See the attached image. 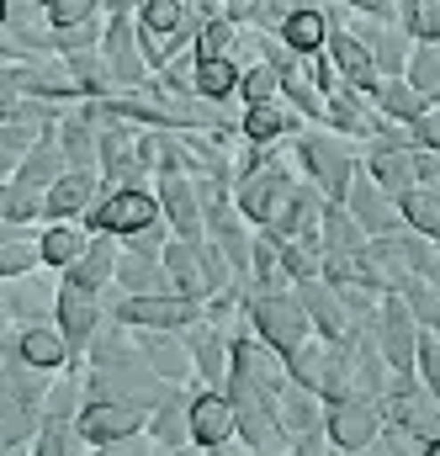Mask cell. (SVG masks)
Listing matches in <instances>:
<instances>
[{
  "instance_id": "obj_42",
  "label": "cell",
  "mask_w": 440,
  "mask_h": 456,
  "mask_svg": "<svg viewBox=\"0 0 440 456\" xmlns=\"http://www.w3.org/2000/svg\"><path fill=\"white\" fill-rule=\"evenodd\" d=\"M233 32H239V21H228V16H213V21H202L197 27V59H228L233 53Z\"/></svg>"
},
{
  "instance_id": "obj_20",
  "label": "cell",
  "mask_w": 440,
  "mask_h": 456,
  "mask_svg": "<svg viewBox=\"0 0 440 456\" xmlns=\"http://www.w3.org/2000/svg\"><path fill=\"white\" fill-rule=\"evenodd\" d=\"M355 276L371 281L377 292H403V281H409L414 271H409V255H403L398 233H393V239H366V249L355 255Z\"/></svg>"
},
{
  "instance_id": "obj_37",
  "label": "cell",
  "mask_w": 440,
  "mask_h": 456,
  "mask_svg": "<svg viewBox=\"0 0 440 456\" xmlns=\"http://www.w3.org/2000/svg\"><path fill=\"white\" fill-rule=\"evenodd\" d=\"M197 96L233 102L239 96V64L233 59H197Z\"/></svg>"
},
{
  "instance_id": "obj_50",
  "label": "cell",
  "mask_w": 440,
  "mask_h": 456,
  "mask_svg": "<svg viewBox=\"0 0 440 456\" xmlns=\"http://www.w3.org/2000/svg\"><path fill=\"white\" fill-rule=\"evenodd\" d=\"M208 456H260V452H249V446H244V441L233 436V441H223V446H213Z\"/></svg>"
},
{
  "instance_id": "obj_49",
  "label": "cell",
  "mask_w": 440,
  "mask_h": 456,
  "mask_svg": "<svg viewBox=\"0 0 440 456\" xmlns=\"http://www.w3.org/2000/svg\"><path fill=\"white\" fill-rule=\"evenodd\" d=\"M414 181L440 197V149H414Z\"/></svg>"
},
{
  "instance_id": "obj_12",
  "label": "cell",
  "mask_w": 440,
  "mask_h": 456,
  "mask_svg": "<svg viewBox=\"0 0 440 456\" xmlns=\"http://www.w3.org/2000/svg\"><path fill=\"white\" fill-rule=\"evenodd\" d=\"M345 213L366 228L371 239H393V233H403V228H409V224H403V213H398V202H393V197H387V191H382L366 170H355V175H350Z\"/></svg>"
},
{
  "instance_id": "obj_13",
  "label": "cell",
  "mask_w": 440,
  "mask_h": 456,
  "mask_svg": "<svg viewBox=\"0 0 440 456\" xmlns=\"http://www.w3.org/2000/svg\"><path fill=\"white\" fill-rule=\"evenodd\" d=\"M102 53H107V64H111L117 91H138V86L154 75L149 59H143V48H138V16H107Z\"/></svg>"
},
{
  "instance_id": "obj_7",
  "label": "cell",
  "mask_w": 440,
  "mask_h": 456,
  "mask_svg": "<svg viewBox=\"0 0 440 456\" xmlns=\"http://www.w3.org/2000/svg\"><path fill=\"white\" fill-rule=\"evenodd\" d=\"M59 287L64 276L53 265H37V271H21V276H0V297L11 308V319H21L27 330L32 324H53L59 314Z\"/></svg>"
},
{
  "instance_id": "obj_59",
  "label": "cell",
  "mask_w": 440,
  "mask_h": 456,
  "mask_svg": "<svg viewBox=\"0 0 440 456\" xmlns=\"http://www.w3.org/2000/svg\"><path fill=\"white\" fill-rule=\"evenodd\" d=\"M436 249H440V239H436Z\"/></svg>"
},
{
  "instance_id": "obj_28",
  "label": "cell",
  "mask_w": 440,
  "mask_h": 456,
  "mask_svg": "<svg viewBox=\"0 0 440 456\" xmlns=\"http://www.w3.org/2000/svg\"><path fill=\"white\" fill-rule=\"evenodd\" d=\"M16 355H21L27 366H37V371H59L75 350H69V340L59 335V324H32V330L16 335Z\"/></svg>"
},
{
  "instance_id": "obj_24",
  "label": "cell",
  "mask_w": 440,
  "mask_h": 456,
  "mask_svg": "<svg viewBox=\"0 0 440 456\" xmlns=\"http://www.w3.org/2000/svg\"><path fill=\"white\" fill-rule=\"evenodd\" d=\"M361 170H366V175H371L393 202H398L403 191H414V186H420V181H414V149H377V143H371V149H366V159H361Z\"/></svg>"
},
{
  "instance_id": "obj_44",
  "label": "cell",
  "mask_w": 440,
  "mask_h": 456,
  "mask_svg": "<svg viewBox=\"0 0 440 456\" xmlns=\"http://www.w3.org/2000/svg\"><path fill=\"white\" fill-rule=\"evenodd\" d=\"M107 37V16H91L80 27H53V53H80V48H96Z\"/></svg>"
},
{
  "instance_id": "obj_8",
  "label": "cell",
  "mask_w": 440,
  "mask_h": 456,
  "mask_svg": "<svg viewBox=\"0 0 440 456\" xmlns=\"http://www.w3.org/2000/svg\"><path fill=\"white\" fill-rule=\"evenodd\" d=\"M287 382H292V371H287V355H281L276 345H265L260 335L233 340V377H228V387H249V393L271 398V393H281ZM228 387H223V393H228Z\"/></svg>"
},
{
  "instance_id": "obj_33",
  "label": "cell",
  "mask_w": 440,
  "mask_h": 456,
  "mask_svg": "<svg viewBox=\"0 0 440 456\" xmlns=\"http://www.w3.org/2000/svg\"><path fill=\"white\" fill-rule=\"evenodd\" d=\"M86 244H91V233H86V228H69V224H48L37 233L43 265H53V271H69V265L86 255Z\"/></svg>"
},
{
  "instance_id": "obj_51",
  "label": "cell",
  "mask_w": 440,
  "mask_h": 456,
  "mask_svg": "<svg viewBox=\"0 0 440 456\" xmlns=\"http://www.w3.org/2000/svg\"><path fill=\"white\" fill-rule=\"evenodd\" d=\"M324 446H330L324 436H319V441H297V446H292L287 456H324Z\"/></svg>"
},
{
  "instance_id": "obj_36",
  "label": "cell",
  "mask_w": 440,
  "mask_h": 456,
  "mask_svg": "<svg viewBox=\"0 0 440 456\" xmlns=\"http://www.w3.org/2000/svg\"><path fill=\"white\" fill-rule=\"evenodd\" d=\"M37 122H27V117H11V122H0V181H11L16 170H21V159H27V149L37 143Z\"/></svg>"
},
{
  "instance_id": "obj_34",
  "label": "cell",
  "mask_w": 440,
  "mask_h": 456,
  "mask_svg": "<svg viewBox=\"0 0 440 456\" xmlns=\"http://www.w3.org/2000/svg\"><path fill=\"white\" fill-rule=\"evenodd\" d=\"M43 197L48 191H37V186H27V181H0V224L5 228H27L32 218H43Z\"/></svg>"
},
{
  "instance_id": "obj_21",
  "label": "cell",
  "mask_w": 440,
  "mask_h": 456,
  "mask_svg": "<svg viewBox=\"0 0 440 456\" xmlns=\"http://www.w3.org/2000/svg\"><path fill=\"white\" fill-rule=\"evenodd\" d=\"M111 287H117L122 297H149V292H170L159 249H138V244H122V249H117V276H111Z\"/></svg>"
},
{
  "instance_id": "obj_29",
  "label": "cell",
  "mask_w": 440,
  "mask_h": 456,
  "mask_svg": "<svg viewBox=\"0 0 440 456\" xmlns=\"http://www.w3.org/2000/svg\"><path fill=\"white\" fill-rule=\"evenodd\" d=\"M165 452H175V446H191V398L181 403V393H170L159 409H149V425H143Z\"/></svg>"
},
{
  "instance_id": "obj_35",
  "label": "cell",
  "mask_w": 440,
  "mask_h": 456,
  "mask_svg": "<svg viewBox=\"0 0 440 456\" xmlns=\"http://www.w3.org/2000/svg\"><path fill=\"white\" fill-rule=\"evenodd\" d=\"M64 59H69V69H75V80H80V91H86L91 102H102V96H111V91H117L102 43H96V48H80V53H64Z\"/></svg>"
},
{
  "instance_id": "obj_17",
  "label": "cell",
  "mask_w": 440,
  "mask_h": 456,
  "mask_svg": "<svg viewBox=\"0 0 440 456\" xmlns=\"http://www.w3.org/2000/svg\"><path fill=\"white\" fill-rule=\"evenodd\" d=\"M159 213L165 228L175 239H208V213H202V197L186 175H159Z\"/></svg>"
},
{
  "instance_id": "obj_2",
  "label": "cell",
  "mask_w": 440,
  "mask_h": 456,
  "mask_svg": "<svg viewBox=\"0 0 440 456\" xmlns=\"http://www.w3.org/2000/svg\"><path fill=\"white\" fill-rule=\"evenodd\" d=\"M297 154H303V170H308V181L324 191V202H345V191H350V175L361 170V143L355 138H345V133H334L330 122H314V127H303L297 133Z\"/></svg>"
},
{
  "instance_id": "obj_19",
  "label": "cell",
  "mask_w": 440,
  "mask_h": 456,
  "mask_svg": "<svg viewBox=\"0 0 440 456\" xmlns=\"http://www.w3.org/2000/svg\"><path fill=\"white\" fill-rule=\"evenodd\" d=\"M292 292H297V303H303V314H308L314 335H324V340H350V335H355V319L345 314L339 292H334L324 276H314V281H297Z\"/></svg>"
},
{
  "instance_id": "obj_52",
  "label": "cell",
  "mask_w": 440,
  "mask_h": 456,
  "mask_svg": "<svg viewBox=\"0 0 440 456\" xmlns=\"http://www.w3.org/2000/svg\"><path fill=\"white\" fill-rule=\"evenodd\" d=\"M170 456H208V446H175Z\"/></svg>"
},
{
  "instance_id": "obj_45",
  "label": "cell",
  "mask_w": 440,
  "mask_h": 456,
  "mask_svg": "<svg viewBox=\"0 0 440 456\" xmlns=\"http://www.w3.org/2000/svg\"><path fill=\"white\" fill-rule=\"evenodd\" d=\"M377 446L387 456H425V436H414L409 425H393V419H382V436H377Z\"/></svg>"
},
{
  "instance_id": "obj_9",
  "label": "cell",
  "mask_w": 440,
  "mask_h": 456,
  "mask_svg": "<svg viewBox=\"0 0 440 456\" xmlns=\"http://www.w3.org/2000/svg\"><path fill=\"white\" fill-rule=\"evenodd\" d=\"M371 330V340H377V350H382V361L393 366V371H414V361H420V319L409 314V303L393 292L382 308H377V319L366 324Z\"/></svg>"
},
{
  "instance_id": "obj_22",
  "label": "cell",
  "mask_w": 440,
  "mask_h": 456,
  "mask_svg": "<svg viewBox=\"0 0 440 456\" xmlns=\"http://www.w3.org/2000/svg\"><path fill=\"white\" fill-rule=\"evenodd\" d=\"M96 181H102V175H86V170H64V175L48 186V197H43V218H48V224H69V218H86V213L96 208Z\"/></svg>"
},
{
  "instance_id": "obj_25",
  "label": "cell",
  "mask_w": 440,
  "mask_h": 456,
  "mask_svg": "<svg viewBox=\"0 0 440 456\" xmlns=\"http://www.w3.org/2000/svg\"><path fill=\"white\" fill-rule=\"evenodd\" d=\"M324 53H330V64H334V75L345 80V86H355V91H371V80L382 75L377 69V59L350 37V32H339V27H330V43H324Z\"/></svg>"
},
{
  "instance_id": "obj_30",
  "label": "cell",
  "mask_w": 440,
  "mask_h": 456,
  "mask_svg": "<svg viewBox=\"0 0 440 456\" xmlns=\"http://www.w3.org/2000/svg\"><path fill=\"white\" fill-rule=\"evenodd\" d=\"M37 425H43V414H37L32 403H21L16 387L0 377V452H5V446H27V441L37 436Z\"/></svg>"
},
{
  "instance_id": "obj_46",
  "label": "cell",
  "mask_w": 440,
  "mask_h": 456,
  "mask_svg": "<svg viewBox=\"0 0 440 456\" xmlns=\"http://www.w3.org/2000/svg\"><path fill=\"white\" fill-rule=\"evenodd\" d=\"M292 11H297V0H255L244 21H249V27H260V32H281Z\"/></svg>"
},
{
  "instance_id": "obj_10",
  "label": "cell",
  "mask_w": 440,
  "mask_h": 456,
  "mask_svg": "<svg viewBox=\"0 0 440 456\" xmlns=\"http://www.w3.org/2000/svg\"><path fill=\"white\" fill-rule=\"evenodd\" d=\"M324 436L339 452H366L382 436V403L371 398H334L324 409Z\"/></svg>"
},
{
  "instance_id": "obj_38",
  "label": "cell",
  "mask_w": 440,
  "mask_h": 456,
  "mask_svg": "<svg viewBox=\"0 0 440 456\" xmlns=\"http://www.w3.org/2000/svg\"><path fill=\"white\" fill-rule=\"evenodd\" d=\"M37 265H43V249H37L32 233H21V228L0 233V276H21V271H37Z\"/></svg>"
},
{
  "instance_id": "obj_53",
  "label": "cell",
  "mask_w": 440,
  "mask_h": 456,
  "mask_svg": "<svg viewBox=\"0 0 440 456\" xmlns=\"http://www.w3.org/2000/svg\"><path fill=\"white\" fill-rule=\"evenodd\" d=\"M324 456H361V452H339V446H324Z\"/></svg>"
},
{
  "instance_id": "obj_58",
  "label": "cell",
  "mask_w": 440,
  "mask_h": 456,
  "mask_svg": "<svg viewBox=\"0 0 440 456\" xmlns=\"http://www.w3.org/2000/svg\"><path fill=\"white\" fill-rule=\"evenodd\" d=\"M430 102H440V91H436V96H430Z\"/></svg>"
},
{
  "instance_id": "obj_48",
  "label": "cell",
  "mask_w": 440,
  "mask_h": 456,
  "mask_svg": "<svg viewBox=\"0 0 440 456\" xmlns=\"http://www.w3.org/2000/svg\"><path fill=\"white\" fill-rule=\"evenodd\" d=\"M414 371H420V382L436 393V403H440V340L430 330L420 335V361H414Z\"/></svg>"
},
{
  "instance_id": "obj_55",
  "label": "cell",
  "mask_w": 440,
  "mask_h": 456,
  "mask_svg": "<svg viewBox=\"0 0 440 456\" xmlns=\"http://www.w3.org/2000/svg\"><path fill=\"white\" fill-rule=\"evenodd\" d=\"M425 456H440V441H430V446H425Z\"/></svg>"
},
{
  "instance_id": "obj_14",
  "label": "cell",
  "mask_w": 440,
  "mask_h": 456,
  "mask_svg": "<svg viewBox=\"0 0 440 456\" xmlns=\"http://www.w3.org/2000/svg\"><path fill=\"white\" fill-rule=\"evenodd\" d=\"M102 319H107V303H102V292H91V287H80V281H69V276H64L53 324H59V335L69 340V350H75V355L91 345V335L102 330Z\"/></svg>"
},
{
  "instance_id": "obj_32",
  "label": "cell",
  "mask_w": 440,
  "mask_h": 456,
  "mask_svg": "<svg viewBox=\"0 0 440 456\" xmlns=\"http://www.w3.org/2000/svg\"><path fill=\"white\" fill-rule=\"evenodd\" d=\"M281 43H287L292 53H319V48L330 43V16H324V5H297V11L287 16V27H281Z\"/></svg>"
},
{
  "instance_id": "obj_18",
  "label": "cell",
  "mask_w": 440,
  "mask_h": 456,
  "mask_svg": "<svg viewBox=\"0 0 440 456\" xmlns=\"http://www.w3.org/2000/svg\"><path fill=\"white\" fill-rule=\"evenodd\" d=\"M186 345H191L197 377H202L213 393H223V387H228V377H233V335H223L218 324L197 319V324L186 330Z\"/></svg>"
},
{
  "instance_id": "obj_11",
  "label": "cell",
  "mask_w": 440,
  "mask_h": 456,
  "mask_svg": "<svg viewBox=\"0 0 440 456\" xmlns=\"http://www.w3.org/2000/svg\"><path fill=\"white\" fill-rule=\"evenodd\" d=\"M143 425H149V409H138V403H111V398H91V403L75 414V430H80V441H86L91 452L138 436Z\"/></svg>"
},
{
  "instance_id": "obj_4",
  "label": "cell",
  "mask_w": 440,
  "mask_h": 456,
  "mask_svg": "<svg viewBox=\"0 0 440 456\" xmlns=\"http://www.w3.org/2000/svg\"><path fill=\"white\" fill-rule=\"evenodd\" d=\"M159 218L165 213H159V197L154 191H143V186H111L107 197L86 213V228L91 233H111V239H127L138 228H154Z\"/></svg>"
},
{
  "instance_id": "obj_15",
  "label": "cell",
  "mask_w": 440,
  "mask_h": 456,
  "mask_svg": "<svg viewBox=\"0 0 440 456\" xmlns=\"http://www.w3.org/2000/svg\"><path fill=\"white\" fill-rule=\"evenodd\" d=\"M271 409H276V425L287 430V441L297 446V441H319L324 436V398L319 393H308L303 382H287L281 393H271Z\"/></svg>"
},
{
  "instance_id": "obj_1",
  "label": "cell",
  "mask_w": 440,
  "mask_h": 456,
  "mask_svg": "<svg viewBox=\"0 0 440 456\" xmlns=\"http://www.w3.org/2000/svg\"><path fill=\"white\" fill-rule=\"evenodd\" d=\"M165 281L175 297H191V303H208L213 292H223L233 281V265L213 239H170L165 244Z\"/></svg>"
},
{
  "instance_id": "obj_41",
  "label": "cell",
  "mask_w": 440,
  "mask_h": 456,
  "mask_svg": "<svg viewBox=\"0 0 440 456\" xmlns=\"http://www.w3.org/2000/svg\"><path fill=\"white\" fill-rule=\"evenodd\" d=\"M239 102H244V107H265V102H281V75H276V64H255V69H239Z\"/></svg>"
},
{
  "instance_id": "obj_26",
  "label": "cell",
  "mask_w": 440,
  "mask_h": 456,
  "mask_svg": "<svg viewBox=\"0 0 440 456\" xmlns=\"http://www.w3.org/2000/svg\"><path fill=\"white\" fill-rule=\"evenodd\" d=\"M117 249H122V239H111V233H91L86 255H80L64 276L80 281V287H91V292H107L111 276H117Z\"/></svg>"
},
{
  "instance_id": "obj_47",
  "label": "cell",
  "mask_w": 440,
  "mask_h": 456,
  "mask_svg": "<svg viewBox=\"0 0 440 456\" xmlns=\"http://www.w3.org/2000/svg\"><path fill=\"white\" fill-rule=\"evenodd\" d=\"M91 16H107L102 0H48V21H53V27H80V21H91Z\"/></svg>"
},
{
  "instance_id": "obj_23",
  "label": "cell",
  "mask_w": 440,
  "mask_h": 456,
  "mask_svg": "<svg viewBox=\"0 0 440 456\" xmlns=\"http://www.w3.org/2000/svg\"><path fill=\"white\" fill-rule=\"evenodd\" d=\"M223 441H233V403H228V393H197L191 398V446H223Z\"/></svg>"
},
{
  "instance_id": "obj_40",
  "label": "cell",
  "mask_w": 440,
  "mask_h": 456,
  "mask_svg": "<svg viewBox=\"0 0 440 456\" xmlns=\"http://www.w3.org/2000/svg\"><path fill=\"white\" fill-rule=\"evenodd\" d=\"M403 80L430 102L440 91V43H414V53H409V69H403Z\"/></svg>"
},
{
  "instance_id": "obj_6",
  "label": "cell",
  "mask_w": 440,
  "mask_h": 456,
  "mask_svg": "<svg viewBox=\"0 0 440 456\" xmlns=\"http://www.w3.org/2000/svg\"><path fill=\"white\" fill-rule=\"evenodd\" d=\"M377 403H382V419L409 425L425 441H440V403H436V393L420 382V371H393V382H387V393Z\"/></svg>"
},
{
  "instance_id": "obj_56",
  "label": "cell",
  "mask_w": 440,
  "mask_h": 456,
  "mask_svg": "<svg viewBox=\"0 0 440 456\" xmlns=\"http://www.w3.org/2000/svg\"><path fill=\"white\" fill-rule=\"evenodd\" d=\"M0 314H5V297H0Z\"/></svg>"
},
{
  "instance_id": "obj_3",
  "label": "cell",
  "mask_w": 440,
  "mask_h": 456,
  "mask_svg": "<svg viewBox=\"0 0 440 456\" xmlns=\"http://www.w3.org/2000/svg\"><path fill=\"white\" fill-rule=\"evenodd\" d=\"M249 324H255V335H260V340L276 345L281 355H287V350H297V345L314 335V324H308V314H303L297 292H249Z\"/></svg>"
},
{
  "instance_id": "obj_27",
  "label": "cell",
  "mask_w": 440,
  "mask_h": 456,
  "mask_svg": "<svg viewBox=\"0 0 440 456\" xmlns=\"http://www.w3.org/2000/svg\"><path fill=\"white\" fill-rule=\"evenodd\" d=\"M366 239H371V233L345 213V202H330V208H324V224H319L324 260H350V255H361V249H366Z\"/></svg>"
},
{
  "instance_id": "obj_57",
  "label": "cell",
  "mask_w": 440,
  "mask_h": 456,
  "mask_svg": "<svg viewBox=\"0 0 440 456\" xmlns=\"http://www.w3.org/2000/svg\"><path fill=\"white\" fill-rule=\"evenodd\" d=\"M0 233H11V228H5V224H0Z\"/></svg>"
},
{
  "instance_id": "obj_39",
  "label": "cell",
  "mask_w": 440,
  "mask_h": 456,
  "mask_svg": "<svg viewBox=\"0 0 440 456\" xmlns=\"http://www.w3.org/2000/svg\"><path fill=\"white\" fill-rule=\"evenodd\" d=\"M398 213H403V224L414 228V233L440 239V197H436V191H425V186L403 191V197H398Z\"/></svg>"
},
{
  "instance_id": "obj_54",
  "label": "cell",
  "mask_w": 440,
  "mask_h": 456,
  "mask_svg": "<svg viewBox=\"0 0 440 456\" xmlns=\"http://www.w3.org/2000/svg\"><path fill=\"white\" fill-rule=\"evenodd\" d=\"M5 16H11V0H0V27H5Z\"/></svg>"
},
{
  "instance_id": "obj_16",
  "label": "cell",
  "mask_w": 440,
  "mask_h": 456,
  "mask_svg": "<svg viewBox=\"0 0 440 456\" xmlns=\"http://www.w3.org/2000/svg\"><path fill=\"white\" fill-rule=\"evenodd\" d=\"M133 335H138V355H143V366H149L154 377H165L170 387H181V382L197 377V361H191L186 335H165V330H133Z\"/></svg>"
},
{
  "instance_id": "obj_43",
  "label": "cell",
  "mask_w": 440,
  "mask_h": 456,
  "mask_svg": "<svg viewBox=\"0 0 440 456\" xmlns=\"http://www.w3.org/2000/svg\"><path fill=\"white\" fill-rule=\"evenodd\" d=\"M398 244H403V255H409V271L414 276H440V249L430 233H414V228H403L398 233Z\"/></svg>"
},
{
  "instance_id": "obj_5",
  "label": "cell",
  "mask_w": 440,
  "mask_h": 456,
  "mask_svg": "<svg viewBox=\"0 0 440 456\" xmlns=\"http://www.w3.org/2000/svg\"><path fill=\"white\" fill-rule=\"evenodd\" d=\"M111 319H122L127 330H165V335H186L202 319V303L175 297V292H149V297H117L107 308Z\"/></svg>"
},
{
  "instance_id": "obj_31",
  "label": "cell",
  "mask_w": 440,
  "mask_h": 456,
  "mask_svg": "<svg viewBox=\"0 0 440 456\" xmlns=\"http://www.w3.org/2000/svg\"><path fill=\"white\" fill-rule=\"evenodd\" d=\"M371 102H377V112L393 117V122H414V117L430 107L403 75H377V80H371Z\"/></svg>"
}]
</instances>
